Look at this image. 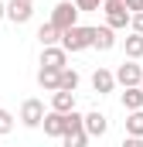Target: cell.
Masks as SVG:
<instances>
[{
	"instance_id": "9a60e30c",
	"label": "cell",
	"mask_w": 143,
	"mask_h": 147,
	"mask_svg": "<svg viewBox=\"0 0 143 147\" xmlns=\"http://www.w3.org/2000/svg\"><path fill=\"white\" fill-rule=\"evenodd\" d=\"M126 137H143V110L126 113Z\"/></svg>"
},
{
	"instance_id": "cb8c5ba5",
	"label": "cell",
	"mask_w": 143,
	"mask_h": 147,
	"mask_svg": "<svg viewBox=\"0 0 143 147\" xmlns=\"http://www.w3.org/2000/svg\"><path fill=\"white\" fill-rule=\"evenodd\" d=\"M123 147H143V137H126Z\"/></svg>"
},
{
	"instance_id": "2e32d148",
	"label": "cell",
	"mask_w": 143,
	"mask_h": 147,
	"mask_svg": "<svg viewBox=\"0 0 143 147\" xmlns=\"http://www.w3.org/2000/svg\"><path fill=\"white\" fill-rule=\"evenodd\" d=\"M58 38H61V31H58L55 24H41V28H37V41H41V48L58 45Z\"/></svg>"
},
{
	"instance_id": "277c9868",
	"label": "cell",
	"mask_w": 143,
	"mask_h": 147,
	"mask_svg": "<svg viewBox=\"0 0 143 147\" xmlns=\"http://www.w3.org/2000/svg\"><path fill=\"white\" fill-rule=\"evenodd\" d=\"M3 17L14 21V24H27V21L34 17V7H31L27 0H7V3H3Z\"/></svg>"
},
{
	"instance_id": "8992f818",
	"label": "cell",
	"mask_w": 143,
	"mask_h": 147,
	"mask_svg": "<svg viewBox=\"0 0 143 147\" xmlns=\"http://www.w3.org/2000/svg\"><path fill=\"white\" fill-rule=\"evenodd\" d=\"M41 120H44V103L41 99H24L21 103V123L24 127H41Z\"/></svg>"
},
{
	"instance_id": "ffe728a7",
	"label": "cell",
	"mask_w": 143,
	"mask_h": 147,
	"mask_svg": "<svg viewBox=\"0 0 143 147\" xmlns=\"http://www.w3.org/2000/svg\"><path fill=\"white\" fill-rule=\"evenodd\" d=\"M14 130V116H10V110H0V137H7Z\"/></svg>"
},
{
	"instance_id": "603a6c76",
	"label": "cell",
	"mask_w": 143,
	"mask_h": 147,
	"mask_svg": "<svg viewBox=\"0 0 143 147\" xmlns=\"http://www.w3.org/2000/svg\"><path fill=\"white\" fill-rule=\"evenodd\" d=\"M126 10H130V14H140V10H143V0H126Z\"/></svg>"
},
{
	"instance_id": "8fae6325",
	"label": "cell",
	"mask_w": 143,
	"mask_h": 147,
	"mask_svg": "<svg viewBox=\"0 0 143 147\" xmlns=\"http://www.w3.org/2000/svg\"><path fill=\"white\" fill-rule=\"evenodd\" d=\"M92 48H99V51H109V48H116V31L112 28H92Z\"/></svg>"
},
{
	"instance_id": "5bb4252c",
	"label": "cell",
	"mask_w": 143,
	"mask_h": 147,
	"mask_svg": "<svg viewBox=\"0 0 143 147\" xmlns=\"http://www.w3.org/2000/svg\"><path fill=\"white\" fill-rule=\"evenodd\" d=\"M123 110H126V113L143 110V92H140V86H133V89H126V92H123Z\"/></svg>"
},
{
	"instance_id": "ba28073f",
	"label": "cell",
	"mask_w": 143,
	"mask_h": 147,
	"mask_svg": "<svg viewBox=\"0 0 143 147\" xmlns=\"http://www.w3.org/2000/svg\"><path fill=\"white\" fill-rule=\"evenodd\" d=\"M68 65V51L61 45H48L41 48V69H65Z\"/></svg>"
},
{
	"instance_id": "7c38bea8",
	"label": "cell",
	"mask_w": 143,
	"mask_h": 147,
	"mask_svg": "<svg viewBox=\"0 0 143 147\" xmlns=\"http://www.w3.org/2000/svg\"><path fill=\"white\" fill-rule=\"evenodd\" d=\"M51 110L55 113H72L75 110V92H65V89L51 92Z\"/></svg>"
},
{
	"instance_id": "7a4b0ae2",
	"label": "cell",
	"mask_w": 143,
	"mask_h": 147,
	"mask_svg": "<svg viewBox=\"0 0 143 147\" xmlns=\"http://www.w3.org/2000/svg\"><path fill=\"white\" fill-rule=\"evenodd\" d=\"M48 24H55L58 31H68L78 24V10H75V3L72 0H61V3H55V10H51V21Z\"/></svg>"
},
{
	"instance_id": "e0dca14e",
	"label": "cell",
	"mask_w": 143,
	"mask_h": 147,
	"mask_svg": "<svg viewBox=\"0 0 143 147\" xmlns=\"http://www.w3.org/2000/svg\"><path fill=\"white\" fill-rule=\"evenodd\" d=\"M58 89H65V92H75V89H78V72L65 65V69H61V75H58Z\"/></svg>"
},
{
	"instance_id": "ac0fdd59",
	"label": "cell",
	"mask_w": 143,
	"mask_h": 147,
	"mask_svg": "<svg viewBox=\"0 0 143 147\" xmlns=\"http://www.w3.org/2000/svg\"><path fill=\"white\" fill-rule=\"evenodd\" d=\"M126 58H130V62L143 58V34H130L126 38Z\"/></svg>"
},
{
	"instance_id": "d4e9b609",
	"label": "cell",
	"mask_w": 143,
	"mask_h": 147,
	"mask_svg": "<svg viewBox=\"0 0 143 147\" xmlns=\"http://www.w3.org/2000/svg\"><path fill=\"white\" fill-rule=\"evenodd\" d=\"M0 21H3V0H0Z\"/></svg>"
},
{
	"instance_id": "44dd1931",
	"label": "cell",
	"mask_w": 143,
	"mask_h": 147,
	"mask_svg": "<svg viewBox=\"0 0 143 147\" xmlns=\"http://www.w3.org/2000/svg\"><path fill=\"white\" fill-rule=\"evenodd\" d=\"M102 7V0H75V10L82 14V10H99Z\"/></svg>"
},
{
	"instance_id": "83f0119b",
	"label": "cell",
	"mask_w": 143,
	"mask_h": 147,
	"mask_svg": "<svg viewBox=\"0 0 143 147\" xmlns=\"http://www.w3.org/2000/svg\"><path fill=\"white\" fill-rule=\"evenodd\" d=\"M27 3H34V0H27Z\"/></svg>"
},
{
	"instance_id": "4316f807",
	"label": "cell",
	"mask_w": 143,
	"mask_h": 147,
	"mask_svg": "<svg viewBox=\"0 0 143 147\" xmlns=\"http://www.w3.org/2000/svg\"><path fill=\"white\" fill-rule=\"evenodd\" d=\"M119 3H126V0H119Z\"/></svg>"
},
{
	"instance_id": "30bf717a",
	"label": "cell",
	"mask_w": 143,
	"mask_h": 147,
	"mask_svg": "<svg viewBox=\"0 0 143 147\" xmlns=\"http://www.w3.org/2000/svg\"><path fill=\"white\" fill-rule=\"evenodd\" d=\"M92 89H96L99 96L112 92V89H116V75L109 72V69H96V72H92Z\"/></svg>"
},
{
	"instance_id": "4fadbf2b",
	"label": "cell",
	"mask_w": 143,
	"mask_h": 147,
	"mask_svg": "<svg viewBox=\"0 0 143 147\" xmlns=\"http://www.w3.org/2000/svg\"><path fill=\"white\" fill-rule=\"evenodd\" d=\"M58 75L61 69H37V86L44 92H58Z\"/></svg>"
},
{
	"instance_id": "7402d4cb",
	"label": "cell",
	"mask_w": 143,
	"mask_h": 147,
	"mask_svg": "<svg viewBox=\"0 0 143 147\" xmlns=\"http://www.w3.org/2000/svg\"><path fill=\"white\" fill-rule=\"evenodd\" d=\"M130 28H133V34H143V10L140 14H130Z\"/></svg>"
},
{
	"instance_id": "5b68a950",
	"label": "cell",
	"mask_w": 143,
	"mask_h": 147,
	"mask_svg": "<svg viewBox=\"0 0 143 147\" xmlns=\"http://www.w3.org/2000/svg\"><path fill=\"white\" fill-rule=\"evenodd\" d=\"M112 75H116V82H119L123 89H133V86H140L143 69L136 65V62H130V58H126V62H123V65H119V69H116Z\"/></svg>"
},
{
	"instance_id": "52a82bcc",
	"label": "cell",
	"mask_w": 143,
	"mask_h": 147,
	"mask_svg": "<svg viewBox=\"0 0 143 147\" xmlns=\"http://www.w3.org/2000/svg\"><path fill=\"white\" fill-rule=\"evenodd\" d=\"M82 130L89 134V140H92V137H106V130H109V120H106V113H99V110L85 113V116H82Z\"/></svg>"
},
{
	"instance_id": "6da1fadb",
	"label": "cell",
	"mask_w": 143,
	"mask_h": 147,
	"mask_svg": "<svg viewBox=\"0 0 143 147\" xmlns=\"http://www.w3.org/2000/svg\"><path fill=\"white\" fill-rule=\"evenodd\" d=\"M58 45L65 48V51H85V48H92V28H85V24H75V28H68V31H61V38H58Z\"/></svg>"
},
{
	"instance_id": "d6986e66",
	"label": "cell",
	"mask_w": 143,
	"mask_h": 147,
	"mask_svg": "<svg viewBox=\"0 0 143 147\" xmlns=\"http://www.w3.org/2000/svg\"><path fill=\"white\" fill-rule=\"evenodd\" d=\"M61 144L65 147H89V134L78 127V130H68L65 137H61Z\"/></svg>"
},
{
	"instance_id": "3957f363",
	"label": "cell",
	"mask_w": 143,
	"mask_h": 147,
	"mask_svg": "<svg viewBox=\"0 0 143 147\" xmlns=\"http://www.w3.org/2000/svg\"><path fill=\"white\" fill-rule=\"evenodd\" d=\"M102 14H106V28H112V31L130 28V10H126V3H119V0H102Z\"/></svg>"
},
{
	"instance_id": "9c48e42d",
	"label": "cell",
	"mask_w": 143,
	"mask_h": 147,
	"mask_svg": "<svg viewBox=\"0 0 143 147\" xmlns=\"http://www.w3.org/2000/svg\"><path fill=\"white\" fill-rule=\"evenodd\" d=\"M41 127H44L48 137H65V130H68V113L48 110V113H44V120H41Z\"/></svg>"
},
{
	"instance_id": "484cf974",
	"label": "cell",
	"mask_w": 143,
	"mask_h": 147,
	"mask_svg": "<svg viewBox=\"0 0 143 147\" xmlns=\"http://www.w3.org/2000/svg\"><path fill=\"white\" fill-rule=\"evenodd\" d=\"M140 92H143V79H140Z\"/></svg>"
}]
</instances>
